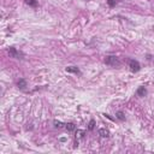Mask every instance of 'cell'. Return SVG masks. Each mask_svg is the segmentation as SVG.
Here are the masks:
<instances>
[{"label": "cell", "instance_id": "obj_1", "mask_svg": "<svg viewBox=\"0 0 154 154\" xmlns=\"http://www.w3.org/2000/svg\"><path fill=\"white\" fill-rule=\"evenodd\" d=\"M105 64L108 65V66L116 67V66H119L120 65V61H119L118 57H116V55H107L105 58Z\"/></svg>", "mask_w": 154, "mask_h": 154}, {"label": "cell", "instance_id": "obj_2", "mask_svg": "<svg viewBox=\"0 0 154 154\" xmlns=\"http://www.w3.org/2000/svg\"><path fill=\"white\" fill-rule=\"evenodd\" d=\"M8 54L11 58H16V59H23L24 58V54L22 52H19L17 48L14 47H10L8 48Z\"/></svg>", "mask_w": 154, "mask_h": 154}, {"label": "cell", "instance_id": "obj_3", "mask_svg": "<svg viewBox=\"0 0 154 154\" xmlns=\"http://www.w3.org/2000/svg\"><path fill=\"white\" fill-rule=\"evenodd\" d=\"M129 69H130L131 72H138L141 70V65H140V63L137 60L130 59L129 60Z\"/></svg>", "mask_w": 154, "mask_h": 154}, {"label": "cell", "instance_id": "obj_4", "mask_svg": "<svg viewBox=\"0 0 154 154\" xmlns=\"http://www.w3.org/2000/svg\"><path fill=\"white\" fill-rule=\"evenodd\" d=\"M65 71L66 72H72V73H76V75H82V72H81V70L77 67V66H67L66 69H65Z\"/></svg>", "mask_w": 154, "mask_h": 154}, {"label": "cell", "instance_id": "obj_5", "mask_svg": "<svg viewBox=\"0 0 154 154\" xmlns=\"http://www.w3.org/2000/svg\"><path fill=\"white\" fill-rule=\"evenodd\" d=\"M136 94H137V96H140V97H144V96L147 95V89H146L144 87H138L137 90H136Z\"/></svg>", "mask_w": 154, "mask_h": 154}, {"label": "cell", "instance_id": "obj_6", "mask_svg": "<svg viewBox=\"0 0 154 154\" xmlns=\"http://www.w3.org/2000/svg\"><path fill=\"white\" fill-rule=\"evenodd\" d=\"M99 135H100L101 137H103V138H107V137L109 136V131H108L107 129L102 128V129H100V130H99Z\"/></svg>", "mask_w": 154, "mask_h": 154}, {"label": "cell", "instance_id": "obj_7", "mask_svg": "<svg viewBox=\"0 0 154 154\" xmlns=\"http://www.w3.org/2000/svg\"><path fill=\"white\" fill-rule=\"evenodd\" d=\"M17 84H18V88H19V89H22V90H24V89L26 88V81H25L24 78H20V79L18 81V83H17Z\"/></svg>", "mask_w": 154, "mask_h": 154}, {"label": "cell", "instance_id": "obj_8", "mask_svg": "<svg viewBox=\"0 0 154 154\" xmlns=\"http://www.w3.org/2000/svg\"><path fill=\"white\" fill-rule=\"evenodd\" d=\"M65 129H66L67 131L72 132V131L76 130V125H75L73 123H66V124H65Z\"/></svg>", "mask_w": 154, "mask_h": 154}, {"label": "cell", "instance_id": "obj_9", "mask_svg": "<svg viewBox=\"0 0 154 154\" xmlns=\"http://www.w3.org/2000/svg\"><path fill=\"white\" fill-rule=\"evenodd\" d=\"M116 118L119 119V120H125V114H124V112H123V111L116 112Z\"/></svg>", "mask_w": 154, "mask_h": 154}, {"label": "cell", "instance_id": "obj_10", "mask_svg": "<svg viewBox=\"0 0 154 154\" xmlns=\"http://www.w3.org/2000/svg\"><path fill=\"white\" fill-rule=\"evenodd\" d=\"M24 1H25L26 5H29L31 7H37V5H38L37 0H24Z\"/></svg>", "mask_w": 154, "mask_h": 154}, {"label": "cell", "instance_id": "obj_11", "mask_svg": "<svg viewBox=\"0 0 154 154\" xmlns=\"http://www.w3.org/2000/svg\"><path fill=\"white\" fill-rule=\"evenodd\" d=\"M106 1H107V4H108L109 7H114L116 5H118L119 2H122L123 0H106Z\"/></svg>", "mask_w": 154, "mask_h": 154}, {"label": "cell", "instance_id": "obj_12", "mask_svg": "<svg viewBox=\"0 0 154 154\" xmlns=\"http://www.w3.org/2000/svg\"><path fill=\"white\" fill-rule=\"evenodd\" d=\"M53 124H54L55 128H59V129H60V128H65V124H66V123H61V122H59V120H54Z\"/></svg>", "mask_w": 154, "mask_h": 154}, {"label": "cell", "instance_id": "obj_13", "mask_svg": "<svg viewBox=\"0 0 154 154\" xmlns=\"http://www.w3.org/2000/svg\"><path fill=\"white\" fill-rule=\"evenodd\" d=\"M94 126H95V120H94V119H91V120L89 122V126H88V129H89V130H93V129H94Z\"/></svg>", "mask_w": 154, "mask_h": 154}, {"label": "cell", "instance_id": "obj_14", "mask_svg": "<svg viewBox=\"0 0 154 154\" xmlns=\"http://www.w3.org/2000/svg\"><path fill=\"white\" fill-rule=\"evenodd\" d=\"M76 134H78V137H79V138H82V137L84 136V131H82V130H77Z\"/></svg>", "mask_w": 154, "mask_h": 154}]
</instances>
